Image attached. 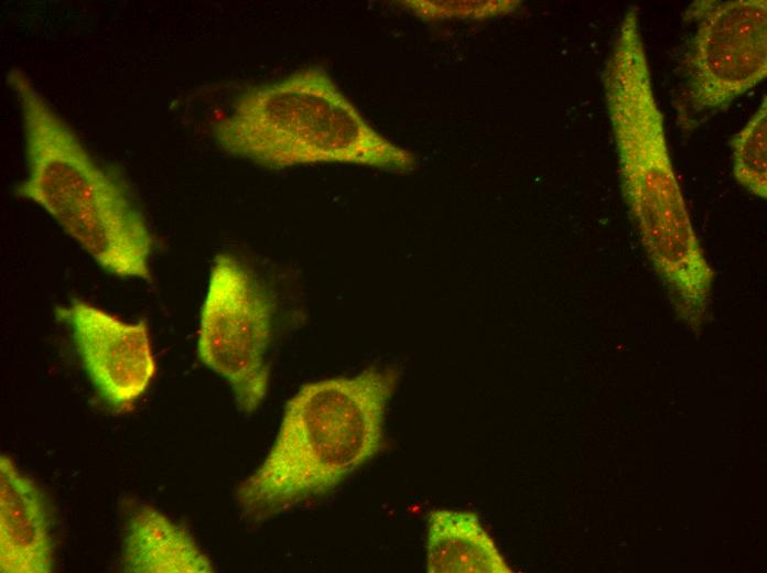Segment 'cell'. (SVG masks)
I'll return each instance as SVG.
<instances>
[{
    "mask_svg": "<svg viewBox=\"0 0 767 573\" xmlns=\"http://www.w3.org/2000/svg\"><path fill=\"white\" fill-rule=\"evenodd\" d=\"M395 368L368 367L303 385L287 402L267 456L237 488L250 521H262L325 496L384 446Z\"/></svg>",
    "mask_w": 767,
    "mask_h": 573,
    "instance_id": "obj_1",
    "label": "cell"
},
{
    "mask_svg": "<svg viewBox=\"0 0 767 573\" xmlns=\"http://www.w3.org/2000/svg\"><path fill=\"white\" fill-rule=\"evenodd\" d=\"M28 164L19 198L44 209L107 272L151 281L154 238L126 183L99 164L20 68L8 74Z\"/></svg>",
    "mask_w": 767,
    "mask_h": 573,
    "instance_id": "obj_2",
    "label": "cell"
},
{
    "mask_svg": "<svg viewBox=\"0 0 767 573\" xmlns=\"http://www.w3.org/2000/svg\"><path fill=\"white\" fill-rule=\"evenodd\" d=\"M602 80L622 190L642 245L671 292L692 291L712 271L674 175L635 7L619 23Z\"/></svg>",
    "mask_w": 767,
    "mask_h": 573,
    "instance_id": "obj_3",
    "label": "cell"
},
{
    "mask_svg": "<svg viewBox=\"0 0 767 573\" xmlns=\"http://www.w3.org/2000/svg\"><path fill=\"white\" fill-rule=\"evenodd\" d=\"M213 134L226 153L267 169L347 163L408 173L415 155L379 132L321 67L242 91Z\"/></svg>",
    "mask_w": 767,
    "mask_h": 573,
    "instance_id": "obj_4",
    "label": "cell"
},
{
    "mask_svg": "<svg viewBox=\"0 0 767 573\" xmlns=\"http://www.w3.org/2000/svg\"><path fill=\"white\" fill-rule=\"evenodd\" d=\"M685 19L695 29L680 63L678 111L682 127L694 128L767 76V2L696 0Z\"/></svg>",
    "mask_w": 767,
    "mask_h": 573,
    "instance_id": "obj_5",
    "label": "cell"
},
{
    "mask_svg": "<svg viewBox=\"0 0 767 573\" xmlns=\"http://www.w3.org/2000/svg\"><path fill=\"white\" fill-rule=\"evenodd\" d=\"M274 307L246 263L230 253L215 257L201 309L197 354L228 382L246 413L256 411L268 392Z\"/></svg>",
    "mask_w": 767,
    "mask_h": 573,
    "instance_id": "obj_6",
    "label": "cell"
},
{
    "mask_svg": "<svg viewBox=\"0 0 767 573\" xmlns=\"http://www.w3.org/2000/svg\"><path fill=\"white\" fill-rule=\"evenodd\" d=\"M67 322L82 364L99 396L126 411L147 392L156 361L145 321L126 322L86 301L56 310Z\"/></svg>",
    "mask_w": 767,
    "mask_h": 573,
    "instance_id": "obj_7",
    "label": "cell"
},
{
    "mask_svg": "<svg viewBox=\"0 0 767 573\" xmlns=\"http://www.w3.org/2000/svg\"><path fill=\"white\" fill-rule=\"evenodd\" d=\"M54 547L47 499L7 455L0 456V571L50 573Z\"/></svg>",
    "mask_w": 767,
    "mask_h": 573,
    "instance_id": "obj_8",
    "label": "cell"
},
{
    "mask_svg": "<svg viewBox=\"0 0 767 573\" xmlns=\"http://www.w3.org/2000/svg\"><path fill=\"white\" fill-rule=\"evenodd\" d=\"M121 567L129 573L215 571L192 534L150 506L139 507L128 520Z\"/></svg>",
    "mask_w": 767,
    "mask_h": 573,
    "instance_id": "obj_9",
    "label": "cell"
},
{
    "mask_svg": "<svg viewBox=\"0 0 767 573\" xmlns=\"http://www.w3.org/2000/svg\"><path fill=\"white\" fill-rule=\"evenodd\" d=\"M429 573H511L477 517L467 511L430 515L426 540Z\"/></svg>",
    "mask_w": 767,
    "mask_h": 573,
    "instance_id": "obj_10",
    "label": "cell"
},
{
    "mask_svg": "<svg viewBox=\"0 0 767 573\" xmlns=\"http://www.w3.org/2000/svg\"><path fill=\"white\" fill-rule=\"evenodd\" d=\"M733 173L753 195L767 197V107L766 96L747 123L730 139Z\"/></svg>",
    "mask_w": 767,
    "mask_h": 573,
    "instance_id": "obj_11",
    "label": "cell"
},
{
    "mask_svg": "<svg viewBox=\"0 0 767 573\" xmlns=\"http://www.w3.org/2000/svg\"><path fill=\"white\" fill-rule=\"evenodd\" d=\"M423 20L446 18L489 19L514 11L519 1H404Z\"/></svg>",
    "mask_w": 767,
    "mask_h": 573,
    "instance_id": "obj_12",
    "label": "cell"
}]
</instances>
